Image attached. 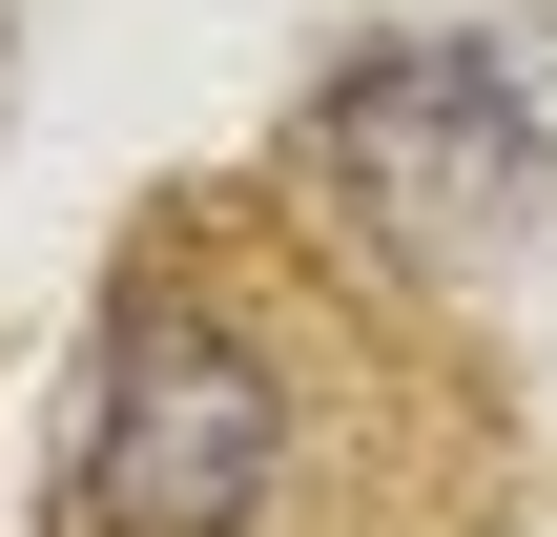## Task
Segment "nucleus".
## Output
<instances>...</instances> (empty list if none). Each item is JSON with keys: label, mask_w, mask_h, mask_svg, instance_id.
Here are the masks:
<instances>
[{"label": "nucleus", "mask_w": 557, "mask_h": 537, "mask_svg": "<svg viewBox=\"0 0 557 537\" xmlns=\"http://www.w3.org/2000/svg\"><path fill=\"white\" fill-rule=\"evenodd\" d=\"M372 476L393 435H372L351 269L289 248L269 207L145 228L62 455V537H372Z\"/></svg>", "instance_id": "f257e3e1"}]
</instances>
